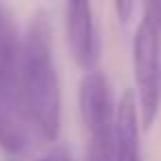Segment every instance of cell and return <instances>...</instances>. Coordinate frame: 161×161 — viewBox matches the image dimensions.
Masks as SVG:
<instances>
[{
    "mask_svg": "<svg viewBox=\"0 0 161 161\" xmlns=\"http://www.w3.org/2000/svg\"><path fill=\"white\" fill-rule=\"evenodd\" d=\"M137 7H139L137 3H128V0H117V3L113 5V9H115L119 22H128V20L132 18V14L137 11Z\"/></svg>",
    "mask_w": 161,
    "mask_h": 161,
    "instance_id": "cell-7",
    "label": "cell"
},
{
    "mask_svg": "<svg viewBox=\"0 0 161 161\" xmlns=\"http://www.w3.org/2000/svg\"><path fill=\"white\" fill-rule=\"evenodd\" d=\"M18 29L11 20V14L7 11V7L0 5V58H3L16 42H18Z\"/></svg>",
    "mask_w": 161,
    "mask_h": 161,
    "instance_id": "cell-6",
    "label": "cell"
},
{
    "mask_svg": "<svg viewBox=\"0 0 161 161\" xmlns=\"http://www.w3.org/2000/svg\"><path fill=\"white\" fill-rule=\"evenodd\" d=\"M132 75L137 86L139 121L150 130L161 106V3L141 5V22L132 38Z\"/></svg>",
    "mask_w": 161,
    "mask_h": 161,
    "instance_id": "cell-2",
    "label": "cell"
},
{
    "mask_svg": "<svg viewBox=\"0 0 161 161\" xmlns=\"http://www.w3.org/2000/svg\"><path fill=\"white\" fill-rule=\"evenodd\" d=\"M36 161H73V159H71V154H69L64 148H53L51 152L42 154V157L36 159Z\"/></svg>",
    "mask_w": 161,
    "mask_h": 161,
    "instance_id": "cell-8",
    "label": "cell"
},
{
    "mask_svg": "<svg viewBox=\"0 0 161 161\" xmlns=\"http://www.w3.org/2000/svg\"><path fill=\"white\" fill-rule=\"evenodd\" d=\"M139 124L137 97L132 91H126L117 104L115 117V161H141Z\"/></svg>",
    "mask_w": 161,
    "mask_h": 161,
    "instance_id": "cell-5",
    "label": "cell"
},
{
    "mask_svg": "<svg viewBox=\"0 0 161 161\" xmlns=\"http://www.w3.org/2000/svg\"><path fill=\"white\" fill-rule=\"evenodd\" d=\"M86 161H115V157H110V154H93V152H86Z\"/></svg>",
    "mask_w": 161,
    "mask_h": 161,
    "instance_id": "cell-9",
    "label": "cell"
},
{
    "mask_svg": "<svg viewBox=\"0 0 161 161\" xmlns=\"http://www.w3.org/2000/svg\"><path fill=\"white\" fill-rule=\"evenodd\" d=\"M64 18H66V42L75 64L86 73L95 71V64L99 60V40L91 3H86V0L69 3Z\"/></svg>",
    "mask_w": 161,
    "mask_h": 161,
    "instance_id": "cell-4",
    "label": "cell"
},
{
    "mask_svg": "<svg viewBox=\"0 0 161 161\" xmlns=\"http://www.w3.org/2000/svg\"><path fill=\"white\" fill-rule=\"evenodd\" d=\"M62 124L60 80L53 62V29L36 11L27 31L0 58V146L22 154L53 143Z\"/></svg>",
    "mask_w": 161,
    "mask_h": 161,
    "instance_id": "cell-1",
    "label": "cell"
},
{
    "mask_svg": "<svg viewBox=\"0 0 161 161\" xmlns=\"http://www.w3.org/2000/svg\"><path fill=\"white\" fill-rule=\"evenodd\" d=\"M80 117L88 135L86 152L115 157V117L113 91L102 71L84 73L80 82Z\"/></svg>",
    "mask_w": 161,
    "mask_h": 161,
    "instance_id": "cell-3",
    "label": "cell"
}]
</instances>
